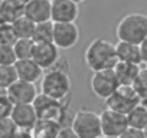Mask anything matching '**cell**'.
<instances>
[{
	"mask_svg": "<svg viewBox=\"0 0 147 138\" xmlns=\"http://www.w3.org/2000/svg\"><path fill=\"white\" fill-rule=\"evenodd\" d=\"M84 59H85L87 68L90 71H92V74L114 69V66L118 63L115 45L102 38L94 39L87 46Z\"/></svg>",
	"mask_w": 147,
	"mask_h": 138,
	"instance_id": "1",
	"label": "cell"
},
{
	"mask_svg": "<svg viewBox=\"0 0 147 138\" xmlns=\"http://www.w3.org/2000/svg\"><path fill=\"white\" fill-rule=\"evenodd\" d=\"M115 35L120 42L140 45L147 38V16L143 13H130L117 23Z\"/></svg>",
	"mask_w": 147,
	"mask_h": 138,
	"instance_id": "2",
	"label": "cell"
},
{
	"mask_svg": "<svg viewBox=\"0 0 147 138\" xmlns=\"http://www.w3.org/2000/svg\"><path fill=\"white\" fill-rule=\"evenodd\" d=\"M71 89H72V82L68 72L55 68L45 71L40 79V94L65 102L71 94Z\"/></svg>",
	"mask_w": 147,
	"mask_h": 138,
	"instance_id": "3",
	"label": "cell"
},
{
	"mask_svg": "<svg viewBox=\"0 0 147 138\" xmlns=\"http://www.w3.org/2000/svg\"><path fill=\"white\" fill-rule=\"evenodd\" d=\"M80 138H102L100 114L90 109H80L72 117L71 125Z\"/></svg>",
	"mask_w": 147,
	"mask_h": 138,
	"instance_id": "4",
	"label": "cell"
},
{
	"mask_svg": "<svg viewBox=\"0 0 147 138\" xmlns=\"http://www.w3.org/2000/svg\"><path fill=\"white\" fill-rule=\"evenodd\" d=\"M32 105H33L39 119L55 121V122L61 124L62 127H66L65 118H66V112H68V105L65 102L53 99V98L46 96L39 92V95L36 96V99Z\"/></svg>",
	"mask_w": 147,
	"mask_h": 138,
	"instance_id": "5",
	"label": "cell"
},
{
	"mask_svg": "<svg viewBox=\"0 0 147 138\" xmlns=\"http://www.w3.org/2000/svg\"><path fill=\"white\" fill-rule=\"evenodd\" d=\"M138 104H141V99L133 86H118V89L105 101L108 109L123 115H128Z\"/></svg>",
	"mask_w": 147,
	"mask_h": 138,
	"instance_id": "6",
	"label": "cell"
},
{
	"mask_svg": "<svg viewBox=\"0 0 147 138\" xmlns=\"http://www.w3.org/2000/svg\"><path fill=\"white\" fill-rule=\"evenodd\" d=\"M90 86L92 94L100 98L107 101L120 86L114 69H108V71H101V72H94L91 79H90Z\"/></svg>",
	"mask_w": 147,
	"mask_h": 138,
	"instance_id": "7",
	"label": "cell"
},
{
	"mask_svg": "<svg viewBox=\"0 0 147 138\" xmlns=\"http://www.w3.org/2000/svg\"><path fill=\"white\" fill-rule=\"evenodd\" d=\"M100 118H101L102 137H118L120 138L128 128L127 115L118 114L108 108L100 112Z\"/></svg>",
	"mask_w": 147,
	"mask_h": 138,
	"instance_id": "8",
	"label": "cell"
},
{
	"mask_svg": "<svg viewBox=\"0 0 147 138\" xmlns=\"http://www.w3.org/2000/svg\"><path fill=\"white\" fill-rule=\"evenodd\" d=\"M80 42V27L77 23H55L53 26V45L59 50L75 48Z\"/></svg>",
	"mask_w": 147,
	"mask_h": 138,
	"instance_id": "9",
	"label": "cell"
},
{
	"mask_svg": "<svg viewBox=\"0 0 147 138\" xmlns=\"http://www.w3.org/2000/svg\"><path fill=\"white\" fill-rule=\"evenodd\" d=\"M80 16V5L71 0H52V16L53 23H75Z\"/></svg>",
	"mask_w": 147,
	"mask_h": 138,
	"instance_id": "10",
	"label": "cell"
},
{
	"mask_svg": "<svg viewBox=\"0 0 147 138\" xmlns=\"http://www.w3.org/2000/svg\"><path fill=\"white\" fill-rule=\"evenodd\" d=\"M39 91L35 84L18 81L7 89V98L12 101L13 105H23V104H33Z\"/></svg>",
	"mask_w": 147,
	"mask_h": 138,
	"instance_id": "11",
	"label": "cell"
},
{
	"mask_svg": "<svg viewBox=\"0 0 147 138\" xmlns=\"http://www.w3.org/2000/svg\"><path fill=\"white\" fill-rule=\"evenodd\" d=\"M32 59L43 71H49L59 62L61 53H59V49L53 43H35Z\"/></svg>",
	"mask_w": 147,
	"mask_h": 138,
	"instance_id": "12",
	"label": "cell"
},
{
	"mask_svg": "<svg viewBox=\"0 0 147 138\" xmlns=\"http://www.w3.org/2000/svg\"><path fill=\"white\" fill-rule=\"evenodd\" d=\"M10 119L19 128V131H30L38 122V115L32 104L15 105L10 114Z\"/></svg>",
	"mask_w": 147,
	"mask_h": 138,
	"instance_id": "13",
	"label": "cell"
},
{
	"mask_svg": "<svg viewBox=\"0 0 147 138\" xmlns=\"http://www.w3.org/2000/svg\"><path fill=\"white\" fill-rule=\"evenodd\" d=\"M23 15L36 25L49 22L52 16V0H30L25 5Z\"/></svg>",
	"mask_w": 147,
	"mask_h": 138,
	"instance_id": "14",
	"label": "cell"
},
{
	"mask_svg": "<svg viewBox=\"0 0 147 138\" xmlns=\"http://www.w3.org/2000/svg\"><path fill=\"white\" fill-rule=\"evenodd\" d=\"M16 74L19 81L23 82H29V84H35L40 82L45 71L33 60V59H26V60H18L15 65Z\"/></svg>",
	"mask_w": 147,
	"mask_h": 138,
	"instance_id": "15",
	"label": "cell"
},
{
	"mask_svg": "<svg viewBox=\"0 0 147 138\" xmlns=\"http://www.w3.org/2000/svg\"><path fill=\"white\" fill-rule=\"evenodd\" d=\"M140 71H141L140 65L127 63V62H118L114 66V74L120 86H133Z\"/></svg>",
	"mask_w": 147,
	"mask_h": 138,
	"instance_id": "16",
	"label": "cell"
},
{
	"mask_svg": "<svg viewBox=\"0 0 147 138\" xmlns=\"http://www.w3.org/2000/svg\"><path fill=\"white\" fill-rule=\"evenodd\" d=\"M115 52H117L118 62H127V63H134V65L143 63L138 45L128 43V42H120L118 40L115 43Z\"/></svg>",
	"mask_w": 147,
	"mask_h": 138,
	"instance_id": "17",
	"label": "cell"
},
{
	"mask_svg": "<svg viewBox=\"0 0 147 138\" xmlns=\"http://www.w3.org/2000/svg\"><path fill=\"white\" fill-rule=\"evenodd\" d=\"M63 127L55 121L48 119H38L33 128L29 131L32 138H58L61 129Z\"/></svg>",
	"mask_w": 147,
	"mask_h": 138,
	"instance_id": "18",
	"label": "cell"
},
{
	"mask_svg": "<svg viewBox=\"0 0 147 138\" xmlns=\"http://www.w3.org/2000/svg\"><path fill=\"white\" fill-rule=\"evenodd\" d=\"M25 6L15 2V0H3L0 6V23H15L19 17L23 16Z\"/></svg>",
	"mask_w": 147,
	"mask_h": 138,
	"instance_id": "19",
	"label": "cell"
},
{
	"mask_svg": "<svg viewBox=\"0 0 147 138\" xmlns=\"http://www.w3.org/2000/svg\"><path fill=\"white\" fill-rule=\"evenodd\" d=\"M127 121H128V127L130 128H136L140 131H144V128L147 127V108L144 107V104H138L128 115H127Z\"/></svg>",
	"mask_w": 147,
	"mask_h": 138,
	"instance_id": "20",
	"label": "cell"
},
{
	"mask_svg": "<svg viewBox=\"0 0 147 138\" xmlns=\"http://www.w3.org/2000/svg\"><path fill=\"white\" fill-rule=\"evenodd\" d=\"M53 26L55 23L52 20L38 23L35 27L32 40L35 43H53Z\"/></svg>",
	"mask_w": 147,
	"mask_h": 138,
	"instance_id": "21",
	"label": "cell"
},
{
	"mask_svg": "<svg viewBox=\"0 0 147 138\" xmlns=\"http://www.w3.org/2000/svg\"><path fill=\"white\" fill-rule=\"evenodd\" d=\"M12 26H13V30H15L18 39H32L35 27H36V23H33L30 19H28L23 15L15 23H12Z\"/></svg>",
	"mask_w": 147,
	"mask_h": 138,
	"instance_id": "22",
	"label": "cell"
},
{
	"mask_svg": "<svg viewBox=\"0 0 147 138\" xmlns=\"http://www.w3.org/2000/svg\"><path fill=\"white\" fill-rule=\"evenodd\" d=\"M13 49H15L18 60L32 59L33 49H35V42L32 39H18V42L15 43Z\"/></svg>",
	"mask_w": 147,
	"mask_h": 138,
	"instance_id": "23",
	"label": "cell"
},
{
	"mask_svg": "<svg viewBox=\"0 0 147 138\" xmlns=\"http://www.w3.org/2000/svg\"><path fill=\"white\" fill-rule=\"evenodd\" d=\"M18 81L19 78H18L15 66H0V88L7 91Z\"/></svg>",
	"mask_w": 147,
	"mask_h": 138,
	"instance_id": "24",
	"label": "cell"
},
{
	"mask_svg": "<svg viewBox=\"0 0 147 138\" xmlns=\"http://www.w3.org/2000/svg\"><path fill=\"white\" fill-rule=\"evenodd\" d=\"M18 42V36L13 30L12 25L0 23V46H15Z\"/></svg>",
	"mask_w": 147,
	"mask_h": 138,
	"instance_id": "25",
	"label": "cell"
},
{
	"mask_svg": "<svg viewBox=\"0 0 147 138\" xmlns=\"http://www.w3.org/2000/svg\"><path fill=\"white\" fill-rule=\"evenodd\" d=\"M133 88L137 92L141 102L147 99V68H141V71H140L136 82L133 84Z\"/></svg>",
	"mask_w": 147,
	"mask_h": 138,
	"instance_id": "26",
	"label": "cell"
},
{
	"mask_svg": "<svg viewBox=\"0 0 147 138\" xmlns=\"http://www.w3.org/2000/svg\"><path fill=\"white\" fill-rule=\"evenodd\" d=\"M19 128L13 124L10 118L0 119V138H16Z\"/></svg>",
	"mask_w": 147,
	"mask_h": 138,
	"instance_id": "27",
	"label": "cell"
},
{
	"mask_svg": "<svg viewBox=\"0 0 147 138\" xmlns=\"http://www.w3.org/2000/svg\"><path fill=\"white\" fill-rule=\"evenodd\" d=\"M18 62L13 46H0V66H15Z\"/></svg>",
	"mask_w": 147,
	"mask_h": 138,
	"instance_id": "28",
	"label": "cell"
},
{
	"mask_svg": "<svg viewBox=\"0 0 147 138\" xmlns=\"http://www.w3.org/2000/svg\"><path fill=\"white\" fill-rule=\"evenodd\" d=\"M13 107H15V105H13L12 101L7 98V95L0 96V119L10 118V114H12Z\"/></svg>",
	"mask_w": 147,
	"mask_h": 138,
	"instance_id": "29",
	"label": "cell"
},
{
	"mask_svg": "<svg viewBox=\"0 0 147 138\" xmlns=\"http://www.w3.org/2000/svg\"><path fill=\"white\" fill-rule=\"evenodd\" d=\"M120 138H144V132L136 128H127V131L120 137Z\"/></svg>",
	"mask_w": 147,
	"mask_h": 138,
	"instance_id": "30",
	"label": "cell"
},
{
	"mask_svg": "<svg viewBox=\"0 0 147 138\" xmlns=\"http://www.w3.org/2000/svg\"><path fill=\"white\" fill-rule=\"evenodd\" d=\"M58 138H80L75 132H74V129L71 127H63L58 135Z\"/></svg>",
	"mask_w": 147,
	"mask_h": 138,
	"instance_id": "31",
	"label": "cell"
},
{
	"mask_svg": "<svg viewBox=\"0 0 147 138\" xmlns=\"http://www.w3.org/2000/svg\"><path fill=\"white\" fill-rule=\"evenodd\" d=\"M140 46V53H141V60H143V63H146L147 65V38L138 45Z\"/></svg>",
	"mask_w": 147,
	"mask_h": 138,
	"instance_id": "32",
	"label": "cell"
},
{
	"mask_svg": "<svg viewBox=\"0 0 147 138\" xmlns=\"http://www.w3.org/2000/svg\"><path fill=\"white\" fill-rule=\"evenodd\" d=\"M16 138H32L29 131H19V134L16 135Z\"/></svg>",
	"mask_w": 147,
	"mask_h": 138,
	"instance_id": "33",
	"label": "cell"
},
{
	"mask_svg": "<svg viewBox=\"0 0 147 138\" xmlns=\"http://www.w3.org/2000/svg\"><path fill=\"white\" fill-rule=\"evenodd\" d=\"M15 2H18V3H20V5H23V6H25L26 3H29V2H30V0H15Z\"/></svg>",
	"mask_w": 147,
	"mask_h": 138,
	"instance_id": "34",
	"label": "cell"
},
{
	"mask_svg": "<svg viewBox=\"0 0 147 138\" xmlns=\"http://www.w3.org/2000/svg\"><path fill=\"white\" fill-rule=\"evenodd\" d=\"M71 2H74V3H77V5H81V3L87 2V0H71Z\"/></svg>",
	"mask_w": 147,
	"mask_h": 138,
	"instance_id": "35",
	"label": "cell"
},
{
	"mask_svg": "<svg viewBox=\"0 0 147 138\" xmlns=\"http://www.w3.org/2000/svg\"><path fill=\"white\" fill-rule=\"evenodd\" d=\"M143 132H144V138H147V127L144 128V131H143Z\"/></svg>",
	"mask_w": 147,
	"mask_h": 138,
	"instance_id": "36",
	"label": "cell"
},
{
	"mask_svg": "<svg viewBox=\"0 0 147 138\" xmlns=\"http://www.w3.org/2000/svg\"><path fill=\"white\" fill-rule=\"evenodd\" d=\"M143 104H144V107L147 108V99H146V101H143Z\"/></svg>",
	"mask_w": 147,
	"mask_h": 138,
	"instance_id": "37",
	"label": "cell"
},
{
	"mask_svg": "<svg viewBox=\"0 0 147 138\" xmlns=\"http://www.w3.org/2000/svg\"><path fill=\"white\" fill-rule=\"evenodd\" d=\"M102 138H118V137H102Z\"/></svg>",
	"mask_w": 147,
	"mask_h": 138,
	"instance_id": "38",
	"label": "cell"
},
{
	"mask_svg": "<svg viewBox=\"0 0 147 138\" xmlns=\"http://www.w3.org/2000/svg\"><path fill=\"white\" fill-rule=\"evenodd\" d=\"M2 3H3V0H0V6H2Z\"/></svg>",
	"mask_w": 147,
	"mask_h": 138,
	"instance_id": "39",
	"label": "cell"
},
{
	"mask_svg": "<svg viewBox=\"0 0 147 138\" xmlns=\"http://www.w3.org/2000/svg\"><path fill=\"white\" fill-rule=\"evenodd\" d=\"M146 68H147V66H146Z\"/></svg>",
	"mask_w": 147,
	"mask_h": 138,
	"instance_id": "40",
	"label": "cell"
}]
</instances>
